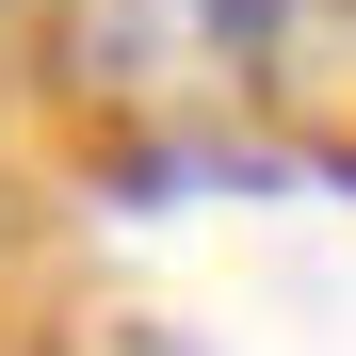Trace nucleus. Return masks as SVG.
<instances>
[{
	"mask_svg": "<svg viewBox=\"0 0 356 356\" xmlns=\"http://www.w3.org/2000/svg\"><path fill=\"white\" fill-rule=\"evenodd\" d=\"M49 65L97 130L227 162L291 130V113L356 97V0H65L49 17Z\"/></svg>",
	"mask_w": 356,
	"mask_h": 356,
	"instance_id": "f257e3e1",
	"label": "nucleus"
}]
</instances>
